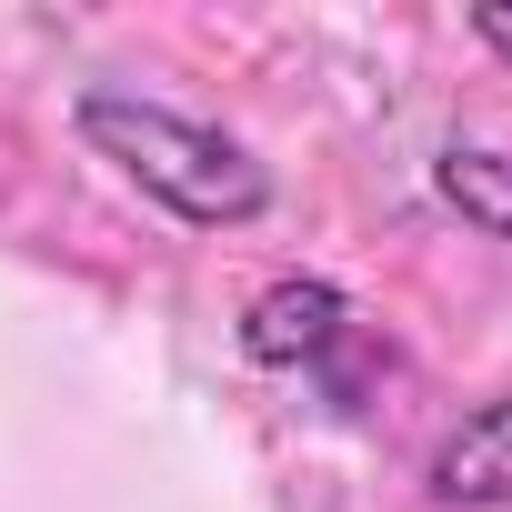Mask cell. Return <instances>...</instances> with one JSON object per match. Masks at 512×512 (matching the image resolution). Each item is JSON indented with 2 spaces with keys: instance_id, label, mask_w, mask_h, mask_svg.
Segmentation results:
<instances>
[{
  "instance_id": "3",
  "label": "cell",
  "mask_w": 512,
  "mask_h": 512,
  "mask_svg": "<svg viewBox=\"0 0 512 512\" xmlns=\"http://www.w3.org/2000/svg\"><path fill=\"white\" fill-rule=\"evenodd\" d=\"M422 482H432V502H452V512H512V392L482 402V412H462V422L432 442Z\"/></svg>"
},
{
  "instance_id": "4",
  "label": "cell",
  "mask_w": 512,
  "mask_h": 512,
  "mask_svg": "<svg viewBox=\"0 0 512 512\" xmlns=\"http://www.w3.org/2000/svg\"><path fill=\"white\" fill-rule=\"evenodd\" d=\"M432 191L472 221V231H492V241H512V151H482V141H442L432 151Z\"/></svg>"
},
{
  "instance_id": "1",
  "label": "cell",
  "mask_w": 512,
  "mask_h": 512,
  "mask_svg": "<svg viewBox=\"0 0 512 512\" xmlns=\"http://www.w3.org/2000/svg\"><path fill=\"white\" fill-rule=\"evenodd\" d=\"M71 131H81L141 201H161V211L191 221V231H241V221L272 211V171H262V161H251L231 131H211V121L151 101V91L91 81V91L71 101Z\"/></svg>"
},
{
  "instance_id": "2",
  "label": "cell",
  "mask_w": 512,
  "mask_h": 512,
  "mask_svg": "<svg viewBox=\"0 0 512 512\" xmlns=\"http://www.w3.org/2000/svg\"><path fill=\"white\" fill-rule=\"evenodd\" d=\"M342 342H352V302H342L332 282H302V272L262 282V292H251V312H241V352L272 362V372H312V382H332Z\"/></svg>"
},
{
  "instance_id": "5",
  "label": "cell",
  "mask_w": 512,
  "mask_h": 512,
  "mask_svg": "<svg viewBox=\"0 0 512 512\" xmlns=\"http://www.w3.org/2000/svg\"><path fill=\"white\" fill-rule=\"evenodd\" d=\"M472 31H482V41H492V51H502V61H512V11H482V21H472Z\"/></svg>"
}]
</instances>
